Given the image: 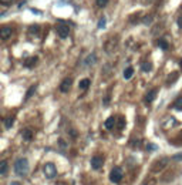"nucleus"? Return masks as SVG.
Segmentation results:
<instances>
[{"instance_id":"a878e982","label":"nucleus","mask_w":182,"mask_h":185,"mask_svg":"<svg viewBox=\"0 0 182 185\" xmlns=\"http://www.w3.org/2000/svg\"><path fill=\"white\" fill-rule=\"evenodd\" d=\"M96 3H97V6L98 7H105L107 6V3H108V0H97Z\"/></svg>"},{"instance_id":"2f4dec72","label":"nucleus","mask_w":182,"mask_h":185,"mask_svg":"<svg viewBox=\"0 0 182 185\" xmlns=\"http://www.w3.org/2000/svg\"><path fill=\"white\" fill-rule=\"evenodd\" d=\"M10 185H22V184H20L19 181H13V182H12V184H10Z\"/></svg>"},{"instance_id":"9b49d317","label":"nucleus","mask_w":182,"mask_h":185,"mask_svg":"<svg viewBox=\"0 0 182 185\" xmlns=\"http://www.w3.org/2000/svg\"><path fill=\"white\" fill-rule=\"evenodd\" d=\"M36 63H37V57H36V56H31V57H29V59L24 60V67L31 68L34 64H36Z\"/></svg>"},{"instance_id":"b1692460","label":"nucleus","mask_w":182,"mask_h":185,"mask_svg":"<svg viewBox=\"0 0 182 185\" xmlns=\"http://www.w3.org/2000/svg\"><path fill=\"white\" fill-rule=\"evenodd\" d=\"M124 127H125V120H124V117H120L118 118V128L122 130Z\"/></svg>"},{"instance_id":"dca6fc26","label":"nucleus","mask_w":182,"mask_h":185,"mask_svg":"<svg viewBox=\"0 0 182 185\" xmlns=\"http://www.w3.org/2000/svg\"><path fill=\"white\" fill-rule=\"evenodd\" d=\"M141 70L144 71V73H149V71L152 70V64L149 61H144L141 64Z\"/></svg>"},{"instance_id":"f8f14e48","label":"nucleus","mask_w":182,"mask_h":185,"mask_svg":"<svg viewBox=\"0 0 182 185\" xmlns=\"http://www.w3.org/2000/svg\"><path fill=\"white\" fill-rule=\"evenodd\" d=\"M115 123H117V121H115V118L114 117H108L107 120H105V128L107 130H112L115 127Z\"/></svg>"},{"instance_id":"1a4fd4ad","label":"nucleus","mask_w":182,"mask_h":185,"mask_svg":"<svg viewBox=\"0 0 182 185\" xmlns=\"http://www.w3.org/2000/svg\"><path fill=\"white\" fill-rule=\"evenodd\" d=\"M157 97V88H152L149 90L148 92H147V96H145V103L147 104H149V103L154 101V98Z\"/></svg>"},{"instance_id":"20e7f679","label":"nucleus","mask_w":182,"mask_h":185,"mask_svg":"<svg viewBox=\"0 0 182 185\" xmlns=\"http://www.w3.org/2000/svg\"><path fill=\"white\" fill-rule=\"evenodd\" d=\"M56 31H57V34H59V37L67 39L68 34H70V27H68V24H65L64 22H60L56 27Z\"/></svg>"},{"instance_id":"2eb2a0df","label":"nucleus","mask_w":182,"mask_h":185,"mask_svg":"<svg viewBox=\"0 0 182 185\" xmlns=\"http://www.w3.org/2000/svg\"><path fill=\"white\" fill-rule=\"evenodd\" d=\"M133 74H134V68L127 67L125 70H124V78H125V80H130V78L133 77Z\"/></svg>"},{"instance_id":"7ed1b4c3","label":"nucleus","mask_w":182,"mask_h":185,"mask_svg":"<svg viewBox=\"0 0 182 185\" xmlns=\"http://www.w3.org/2000/svg\"><path fill=\"white\" fill-rule=\"evenodd\" d=\"M122 170H121L120 166H114L111 170V172H110V181L114 182V184H120L121 181H122Z\"/></svg>"},{"instance_id":"9d476101","label":"nucleus","mask_w":182,"mask_h":185,"mask_svg":"<svg viewBox=\"0 0 182 185\" xmlns=\"http://www.w3.org/2000/svg\"><path fill=\"white\" fill-rule=\"evenodd\" d=\"M22 137L24 141H31V138H33V131H31L30 128H24L22 131Z\"/></svg>"},{"instance_id":"4be33fe9","label":"nucleus","mask_w":182,"mask_h":185,"mask_svg":"<svg viewBox=\"0 0 182 185\" xmlns=\"http://www.w3.org/2000/svg\"><path fill=\"white\" fill-rule=\"evenodd\" d=\"M176 77H178V73H172V74H169V76H168V78H169V80H168V83L167 84H174L176 81Z\"/></svg>"},{"instance_id":"bb28decb","label":"nucleus","mask_w":182,"mask_h":185,"mask_svg":"<svg viewBox=\"0 0 182 185\" xmlns=\"http://www.w3.org/2000/svg\"><path fill=\"white\" fill-rule=\"evenodd\" d=\"M151 22H152V16H148V17L144 18V24H151Z\"/></svg>"},{"instance_id":"412c9836","label":"nucleus","mask_w":182,"mask_h":185,"mask_svg":"<svg viewBox=\"0 0 182 185\" xmlns=\"http://www.w3.org/2000/svg\"><path fill=\"white\" fill-rule=\"evenodd\" d=\"M39 31H40V27H39L37 24L30 26V27H29V33L30 34H39Z\"/></svg>"},{"instance_id":"a211bd4d","label":"nucleus","mask_w":182,"mask_h":185,"mask_svg":"<svg viewBox=\"0 0 182 185\" xmlns=\"http://www.w3.org/2000/svg\"><path fill=\"white\" fill-rule=\"evenodd\" d=\"M6 172H7V161L3 160L2 162H0V174H2V175H4Z\"/></svg>"},{"instance_id":"6e6552de","label":"nucleus","mask_w":182,"mask_h":185,"mask_svg":"<svg viewBox=\"0 0 182 185\" xmlns=\"http://www.w3.org/2000/svg\"><path fill=\"white\" fill-rule=\"evenodd\" d=\"M71 86H73V78L71 77H67L63 80V83L60 84V91L61 92H67L68 90L71 88Z\"/></svg>"},{"instance_id":"cd10ccee","label":"nucleus","mask_w":182,"mask_h":185,"mask_svg":"<svg viewBox=\"0 0 182 185\" xmlns=\"http://www.w3.org/2000/svg\"><path fill=\"white\" fill-rule=\"evenodd\" d=\"M104 26H105V18L101 17V18H100V23H98V27L101 29V27H104Z\"/></svg>"},{"instance_id":"aec40b11","label":"nucleus","mask_w":182,"mask_h":185,"mask_svg":"<svg viewBox=\"0 0 182 185\" xmlns=\"http://www.w3.org/2000/svg\"><path fill=\"white\" fill-rule=\"evenodd\" d=\"M158 47H161L162 50H168L169 49V44H168V41H165V40H158Z\"/></svg>"},{"instance_id":"6ab92c4d","label":"nucleus","mask_w":182,"mask_h":185,"mask_svg":"<svg viewBox=\"0 0 182 185\" xmlns=\"http://www.w3.org/2000/svg\"><path fill=\"white\" fill-rule=\"evenodd\" d=\"M36 88H37V86H31L30 88H29V91H27V94H26V97H24V100H29L31 96H33L34 92H36Z\"/></svg>"},{"instance_id":"c756f323","label":"nucleus","mask_w":182,"mask_h":185,"mask_svg":"<svg viewBox=\"0 0 182 185\" xmlns=\"http://www.w3.org/2000/svg\"><path fill=\"white\" fill-rule=\"evenodd\" d=\"M147 150H151V151H154V150H157V148H155L154 144H148V145H147Z\"/></svg>"},{"instance_id":"473e14b6","label":"nucleus","mask_w":182,"mask_h":185,"mask_svg":"<svg viewBox=\"0 0 182 185\" xmlns=\"http://www.w3.org/2000/svg\"><path fill=\"white\" fill-rule=\"evenodd\" d=\"M144 185H155V182H154V181H151L149 184H144Z\"/></svg>"},{"instance_id":"423d86ee","label":"nucleus","mask_w":182,"mask_h":185,"mask_svg":"<svg viewBox=\"0 0 182 185\" xmlns=\"http://www.w3.org/2000/svg\"><path fill=\"white\" fill-rule=\"evenodd\" d=\"M13 34V29L10 27V26H3V27L0 29V39L2 40H7V39H10Z\"/></svg>"},{"instance_id":"39448f33","label":"nucleus","mask_w":182,"mask_h":185,"mask_svg":"<svg viewBox=\"0 0 182 185\" xmlns=\"http://www.w3.org/2000/svg\"><path fill=\"white\" fill-rule=\"evenodd\" d=\"M167 164H168V158H161V160H158L154 162L152 171H154V172H159L161 170H164V168L167 166Z\"/></svg>"},{"instance_id":"f03ea898","label":"nucleus","mask_w":182,"mask_h":185,"mask_svg":"<svg viewBox=\"0 0 182 185\" xmlns=\"http://www.w3.org/2000/svg\"><path fill=\"white\" fill-rule=\"evenodd\" d=\"M43 172H44V175H46V178L53 179L57 177V168L53 162H46L43 166Z\"/></svg>"},{"instance_id":"f704fd0d","label":"nucleus","mask_w":182,"mask_h":185,"mask_svg":"<svg viewBox=\"0 0 182 185\" xmlns=\"http://www.w3.org/2000/svg\"><path fill=\"white\" fill-rule=\"evenodd\" d=\"M179 64H181V67H182V60H181V63H179Z\"/></svg>"},{"instance_id":"72a5a7b5","label":"nucleus","mask_w":182,"mask_h":185,"mask_svg":"<svg viewBox=\"0 0 182 185\" xmlns=\"http://www.w3.org/2000/svg\"><path fill=\"white\" fill-rule=\"evenodd\" d=\"M147 2H148V3H152V2H154V0H147Z\"/></svg>"},{"instance_id":"393cba45","label":"nucleus","mask_w":182,"mask_h":185,"mask_svg":"<svg viewBox=\"0 0 182 185\" xmlns=\"http://www.w3.org/2000/svg\"><path fill=\"white\" fill-rule=\"evenodd\" d=\"M14 3V0H0V4L2 6H10V4Z\"/></svg>"},{"instance_id":"f257e3e1","label":"nucleus","mask_w":182,"mask_h":185,"mask_svg":"<svg viewBox=\"0 0 182 185\" xmlns=\"http://www.w3.org/2000/svg\"><path fill=\"white\" fill-rule=\"evenodd\" d=\"M14 172L19 177H26L29 174V161L26 158H19L14 162Z\"/></svg>"},{"instance_id":"4468645a","label":"nucleus","mask_w":182,"mask_h":185,"mask_svg":"<svg viewBox=\"0 0 182 185\" xmlns=\"http://www.w3.org/2000/svg\"><path fill=\"white\" fill-rule=\"evenodd\" d=\"M96 61H97L96 54H90L88 57H87V60H86V63H84V66H86V67H90V66H93Z\"/></svg>"},{"instance_id":"ddd939ff","label":"nucleus","mask_w":182,"mask_h":185,"mask_svg":"<svg viewBox=\"0 0 182 185\" xmlns=\"http://www.w3.org/2000/svg\"><path fill=\"white\" fill-rule=\"evenodd\" d=\"M90 84H91V80H90V78H83V80L78 83V88L80 90H87L90 87Z\"/></svg>"},{"instance_id":"0eeeda50","label":"nucleus","mask_w":182,"mask_h":185,"mask_svg":"<svg viewBox=\"0 0 182 185\" xmlns=\"http://www.w3.org/2000/svg\"><path fill=\"white\" fill-rule=\"evenodd\" d=\"M104 164V158L100 157V155H96V157L91 158V166H93V170H100Z\"/></svg>"},{"instance_id":"c85d7f7f","label":"nucleus","mask_w":182,"mask_h":185,"mask_svg":"<svg viewBox=\"0 0 182 185\" xmlns=\"http://www.w3.org/2000/svg\"><path fill=\"white\" fill-rule=\"evenodd\" d=\"M174 160H175V161H179V160H182V152H181V154H176V155H174Z\"/></svg>"},{"instance_id":"5701e85b","label":"nucleus","mask_w":182,"mask_h":185,"mask_svg":"<svg viewBox=\"0 0 182 185\" xmlns=\"http://www.w3.org/2000/svg\"><path fill=\"white\" fill-rule=\"evenodd\" d=\"M174 107H175V110H178V111H182V98H178L175 101V105H174Z\"/></svg>"},{"instance_id":"f3484780","label":"nucleus","mask_w":182,"mask_h":185,"mask_svg":"<svg viewBox=\"0 0 182 185\" xmlns=\"http://www.w3.org/2000/svg\"><path fill=\"white\" fill-rule=\"evenodd\" d=\"M3 123H4V128H12L13 123H14V117H12V115H10V117H6Z\"/></svg>"},{"instance_id":"7c9ffc66","label":"nucleus","mask_w":182,"mask_h":185,"mask_svg":"<svg viewBox=\"0 0 182 185\" xmlns=\"http://www.w3.org/2000/svg\"><path fill=\"white\" fill-rule=\"evenodd\" d=\"M178 27L182 29V16H179L178 17Z\"/></svg>"}]
</instances>
